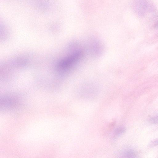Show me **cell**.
<instances>
[{
  "instance_id": "1",
  "label": "cell",
  "mask_w": 158,
  "mask_h": 158,
  "mask_svg": "<svg viewBox=\"0 0 158 158\" xmlns=\"http://www.w3.org/2000/svg\"><path fill=\"white\" fill-rule=\"evenodd\" d=\"M81 50H77L62 60L59 63L58 68L60 70L67 69L78 62L83 56Z\"/></svg>"
},
{
  "instance_id": "2",
  "label": "cell",
  "mask_w": 158,
  "mask_h": 158,
  "mask_svg": "<svg viewBox=\"0 0 158 158\" xmlns=\"http://www.w3.org/2000/svg\"><path fill=\"white\" fill-rule=\"evenodd\" d=\"M125 131L123 127H119L117 129L114 131V133L116 135H119L123 133Z\"/></svg>"
},
{
  "instance_id": "3",
  "label": "cell",
  "mask_w": 158,
  "mask_h": 158,
  "mask_svg": "<svg viewBox=\"0 0 158 158\" xmlns=\"http://www.w3.org/2000/svg\"><path fill=\"white\" fill-rule=\"evenodd\" d=\"M158 145V138L154 139L151 142L150 145L151 146H155Z\"/></svg>"
},
{
  "instance_id": "4",
  "label": "cell",
  "mask_w": 158,
  "mask_h": 158,
  "mask_svg": "<svg viewBox=\"0 0 158 158\" xmlns=\"http://www.w3.org/2000/svg\"><path fill=\"white\" fill-rule=\"evenodd\" d=\"M153 123H156L158 122V116L152 118L151 120Z\"/></svg>"
}]
</instances>
